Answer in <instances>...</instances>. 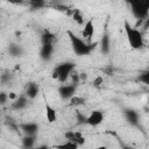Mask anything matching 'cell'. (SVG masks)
<instances>
[{
  "label": "cell",
  "mask_w": 149,
  "mask_h": 149,
  "mask_svg": "<svg viewBox=\"0 0 149 149\" xmlns=\"http://www.w3.org/2000/svg\"><path fill=\"white\" fill-rule=\"evenodd\" d=\"M76 68V64L72 62H63L61 64H58L54 71H52V78L59 80L61 83H64L69 79V77L71 76V73L73 72Z\"/></svg>",
  "instance_id": "277c9868"
},
{
  "label": "cell",
  "mask_w": 149,
  "mask_h": 149,
  "mask_svg": "<svg viewBox=\"0 0 149 149\" xmlns=\"http://www.w3.org/2000/svg\"><path fill=\"white\" fill-rule=\"evenodd\" d=\"M101 51L102 52H108V50H109V37H108V35H104L102 37H101Z\"/></svg>",
  "instance_id": "d6986e66"
},
{
  "label": "cell",
  "mask_w": 149,
  "mask_h": 149,
  "mask_svg": "<svg viewBox=\"0 0 149 149\" xmlns=\"http://www.w3.org/2000/svg\"><path fill=\"white\" fill-rule=\"evenodd\" d=\"M44 113H45V119L49 123H54L57 120V112L56 109L48 102H45L44 105Z\"/></svg>",
  "instance_id": "9c48e42d"
},
{
  "label": "cell",
  "mask_w": 149,
  "mask_h": 149,
  "mask_svg": "<svg viewBox=\"0 0 149 149\" xmlns=\"http://www.w3.org/2000/svg\"><path fill=\"white\" fill-rule=\"evenodd\" d=\"M28 97L27 95H20L17 97L14 102L12 104V108L14 109H22V108H26L28 106Z\"/></svg>",
  "instance_id": "7c38bea8"
},
{
  "label": "cell",
  "mask_w": 149,
  "mask_h": 149,
  "mask_svg": "<svg viewBox=\"0 0 149 149\" xmlns=\"http://www.w3.org/2000/svg\"><path fill=\"white\" fill-rule=\"evenodd\" d=\"M38 92H40V87H38V85H37L36 83H30V84H28V86H27V88H26V95H27L29 99L36 98L37 94H38Z\"/></svg>",
  "instance_id": "5bb4252c"
},
{
  "label": "cell",
  "mask_w": 149,
  "mask_h": 149,
  "mask_svg": "<svg viewBox=\"0 0 149 149\" xmlns=\"http://www.w3.org/2000/svg\"><path fill=\"white\" fill-rule=\"evenodd\" d=\"M72 19H73V21H76L78 24H84V23H85V22H84V14H83V12L79 10V9H74V10H73Z\"/></svg>",
  "instance_id": "e0dca14e"
},
{
  "label": "cell",
  "mask_w": 149,
  "mask_h": 149,
  "mask_svg": "<svg viewBox=\"0 0 149 149\" xmlns=\"http://www.w3.org/2000/svg\"><path fill=\"white\" fill-rule=\"evenodd\" d=\"M0 99H1V104L3 105V104H6V99H9V97H8V94H6V93H1Z\"/></svg>",
  "instance_id": "603a6c76"
},
{
  "label": "cell",
  "mask_w": 149,
  "mask_h": 149,
  "mask_svg": "<svg viewBox=\"0 0 149 149\" xmlns=\"http://www.w3.org/2000/svg\"><path fill=\"white\" fill-rule=\"evenodd\" d=\"M102 83H104V78H102L101 76H98V77H95V78L93 79L92 85H93L94 87H100V86H102Z\"/></svg>",
  "instance_id": "7402d4cb"
},
{
  "label": "cell",
  "mask_w": 149,
  "mask_h": 149,
  "mask_svg": "<svg viewBox=\"0 0 149 149\" xmlns=\"http://www.w3.org/2000/svg\"><path fill=\"white\" fill-rule=\"evenodd\" d=\"M137 79H139L140 83H142V84L149 86V70H144V71H142V72L139 74Z\"/></svg>",
  "instance_id": "ac0fdd59"
},
{
  "label": "cell",
  "mask_w": 149,
  "mask_h": 149,
  "mask_svg": "<svg viewBox=\"0 0 149 149\" xmlns=\"http://www.w3.org/2000/svg\"><path fill=\"white\" fill-rule=\"evenodd\" d=\"M57 148H77V147H79L77 143H74V142H72V141H68L66 140V142L65 143H63V144H59V146H56Z\"/></svg>",
  "instance_id": "44dd1931"
},
{
  "label": "cell",
  "mask_w": 149,
  "mask_h": 149,
  "mask_svg": "<svg viewBox=\"0 0 149 149\" xmlns=\"http://www.w3.org/2000/svg\"><path fill=\"white\" fill-rule=\"evenodd\" d=\"M20 128L22 129V132L26 135H36V133L38 132V125L35 122H26L22 123L20 126Z\"/></svg>",
  "instance_id": "30bf717a"
},
{
  "label": "cell",
  "mask_w": 149,
  "mask_h": 149,
  "mask_svg": "<svg viewBox=\"0 0 149 149\" xmlns=\"http://www.w3.org/2000/svg\"><path fill=\"white\" fill-rule=\"evenodd\" d=\"M123 28H125V34H126V37H127L129 47L132 49H134V50L143 48L144 40H143V35H142L141 30H139L137 28L133 27L128 22V20L123 21Z\"/></svg>",
  "instance_id": "7a4b0ae2"
},
{
  "label": "cell",
  "mask_w": 149,
  "mask_h": 149,
  "mask_svg": "<svg viewBox=\"0 0 149 149\" xmlns=\"http://www.w3.org/2000/svg\"><path fill=\"white\" fill-rule=\"evenodd\" d=\"M93 35H94V21H93V19H90L84 23V28L81 30V36L84 37V40L86 42L91 43Z\"/></svg>",
  "instance_id": "52a82bcc"
},
{
  "label": "cell",
  "mask_w": 149,
  "mask_h": 149,
  "mask_svg": "<svg viewBox=\"0 0 149 149\" xmlns=\"http://www.w3.org/2000/svg\"><path fill=\"white\" fill-rule=\"evenodd\" d=\"M55 40V35L52 33H50L49 30H45L42 36H41V42L42 44H52Z\"/></svg>",
  "instance_id": "9a60e30c"
},
{
  "label": "cell",
  "mask_w": 149,
  "mask_h": 149,
  "mask_svg": "<svg viewBox=\"0 0 149 149\" xmlns=\"http://www.w3.org/2000/svg\"><path fill=\"white\" fill-rule=\"evenodd\" d=\"M77 91V85L76 84H63L58 87V95L63 100H70Z\"/></svg>",
  "instance_id": "8992f818"
},
{
  "label": "cell",
  "mask_w": 149,
  "mask_h": 149,
  "mask_svg": "<svg viewBox=\"0 0 149 149\" xmlns=\"http://www.w3.org/2000/svg\"><path fill=\"white\" fill-rule=\"evenodd\" d=\"M105 119V114L101 109H93L87 116H86V121L85 123L87 126H91V127H97L99 126L100 123H102Z\"/></svg>",
  "instance_id": "5b68a950"
},
{
  "label": "cell",
  "mask_w": 149,
  "mask_h": 149,
  "mask_svg": "<svg viewBox=\"0 0 149 149\" xmlns=\"http://www.w3.org/2000/svg\"><path fill=\"white\" fill-rule=\"evenodd\" d=\"M85 104V99L81 97H78L77 94H74L71 99H70V105L71 106H79V105H84Z\"/></svg>",
  "instance_id": "ffe728a7"
},
{
  "label": "cell",
  "mask_w": 149,
  "mask_h": 149,
  "mask_svg": "<svg viewBox=\"0 0 149 149\" xmlns=\"http://www.w3.org/2000/svg\"><path fill=\"white\" fill-rule=\"evenodd\" d=\"M34 143H35V135H26V136L22 139V144H23V147H26V148H31V147H34Z\"/></svg>",
  "instance_id": "2e32d148"
},
{
  "label": "cell",
  "mask_w": 149,
  "mask_h": 149,
  "mask_svg": "<svg viewBox=\"0 0 149 149\" xmlns=\"http://www.w3.org/2000/svg\"><path fill=\"white\" fill-rule=\"evenodd\" d=\"M52 52H54V47H52V44H42L41 51H40V56H41L42 59H44V61L50 59Z\"/></svg>",
  "instance_id": "4fadbf2b"
},
{
  "label": "cell",
  "mask_w": 149,
  "mask_h": 149,
  "mask_svg": "<svg viewBox=\"0 0 149 149\" xmlns=\"http://www.w3.org/2000/svg\"><path fill=\"white\" fill-rule=\"evenodd\" d=\"M8 97H9V99H12V100H15L17 97H16V94H14V92H10L9 94H8Z\"/></svg>",
  "instance_id": "d4e9b609"
},
{
  "label": "cell",
  "mask_w": 149,
  "mask_h": 149,
  "mask_svg": "<svg viewBox=\"0 0 149 149\" xmlns=\"http://www.w3.org/2000/svg\"><path fill=\"white\" fill-rule=\"evenodd\" d=\"M65 139L68 141H72L74 143H77L78 146H83L85 143V137L81 135V133L79 132H73V130H69L64 134Z\"/></svg>",
  "instance_id": "ba28073f"
},
{
  "label": "cell",
  "mask_w": 149,
  "mask_h": 149,
  "mask_svg": "<svg viewBox=\"0 0 149 149\" xmlns=\"http://www.w3.org/2000/svg\"><path fill=\"white\" fill-rule=\"evenodd\" d=\"M136 19H146L149 15V0H125Z\"/></svg>",
  "instance_id": "3957f363"
},
{
  "label": "cell",
  "mask_w": 149,
  "mask_h": 149,
  "mask_svg": "<svg viewBox=\"0 0 149 149\" xmlns=\"http://www.w3.org/2000/svg\"><path fill=\"white\" fill-rule=\"evenodd\" d=\"M30 2H31V3H34V5H36V6H38L40 3H42V2H43V0H30Z\"/></svg>",
  "instance_id": "cb8c5ba5"
},
{
  "label": "cell",
  "mask_w": 149,
  "mask_h": 149,
  "mask_svg": "<svg viewBox=\"0 0 149 149\" xmlns=\"http://www.w3.org/2000/svg\"><path fill=\"white\" fill-rule=\"evenodd\" d=\"M68 36L70 38V43H71V47H72V50L73 52L77 55V56H87L90 55L94 48L98 45V42H94V43H88L86 42L84 38L81 37H78L77 35H74L72 31H68Z\"/></svg>",
  "instance_id": "6da1fadb"
},
{
  "label": "cell",
  "mask_w": 149,
  "mask_h": 149,
  "mask_svg": "<svg viewBox=\"0 0 149 149\" xmlns=\"http://www.w3.org/2000/svg\"><path fill=\"white\" fill-rule=\"evenodd\" d=\"M125 116L127 119V121L130 123V125H134L136 126L139 123V113L133 109V108H127L125 109Z\"/></svg>",
  "instance_id": "8fae6325"
},
{
  "label": "cell",
  "mask_w": 149,
  "mask_h": 149,
  "mask_svg": "<svg viewBox=\"0 0 149 149\" xmlns=\"http://www.w3.org/2000/svg\"><path fill=\"white\" fill-rule=\"evenodd\" d=\"M148 101H149V95H148Z\"/></svg>",
  "instance_id": "484cf974"
}]
</instances>
